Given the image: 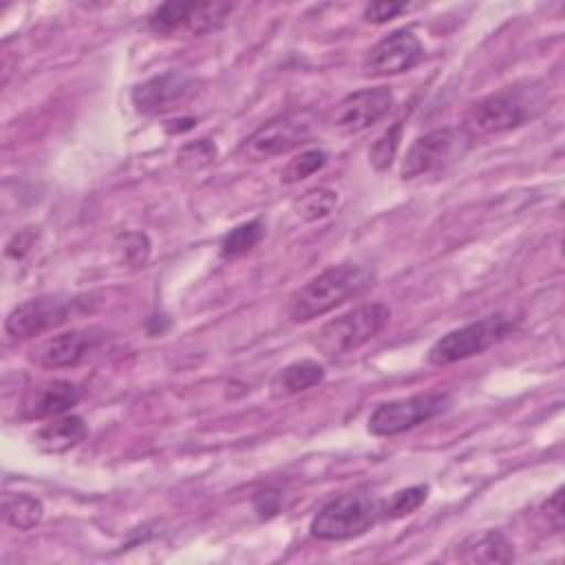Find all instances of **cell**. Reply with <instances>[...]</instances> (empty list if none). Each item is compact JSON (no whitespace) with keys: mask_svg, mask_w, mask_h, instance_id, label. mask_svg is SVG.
<instances>
[{"mask_svg":"<svg viewBox=\"0 0 565 565\" xmlns=\"http://www.w3.org/2000/svg\"><path fill=\"white\" fill-rule=\"evenodd\" d=\"M373 285V271L364 265L344 263L333 265L313 276L302 285L289 302V318L294 322H305L322 316L353 296H360Z\"/></svg>","mask_w":565,"mask_h":565,"instance_id":"1","label":"cell"},{"mask_svg":"<svg viewBox=\"0 0 565 565\" xmlns=\"http://www.w3.org/2000/svg\"><path fill=\"white\" fill-rule=\"evenodd\" d=\"M541 108L543 99L536 88L508 86L472 104L470 110L466 113L463 130L470 135V139L499 135L523 126Z\"/></svg>","mask_w":565,"mask_h":565,"instance_id":"2","label":"cell"},{"mask_svg":"<svg viewBox=\"0 0 565 565\" xmlns=\"http://www.w3.org/2000/svg\"><path fill=\"white\" fill-rule=\"evenodd\" d=\"M388 320H391V309L386 305L382 302L360 305L324 322L316 331L311 342L322 355L338 358L371 342L386 327Z\"/></svg>","mask_w":565,"mask_h":565,"instance_id":"3","label":"cell"},{"mask_svg":"<svg viewBox=\"0 0 565 565\" xmlns=\"http://www.w3.org/2000/svg\"><path fill=\"white\" fill-rule=\"evenodd\" d=\"M382 501L364 492H347L327 501L311 519V536L318 541H344L364 534L382 519Z\"/></svg>","mask_w":565,"mask_h":565,"instance_id":"4","label":"cell"},{"mask_svg":"<svg viewBox=\"0 0 565 565\" xmlns=\"http://www.w3.org/2000/svg\"><path fill=\"white\" fill-rule=\"evenodd\" d=\"M313 128L316 115L311 110H287L256 128L247 139H243V143L238 146V154L245 161H263L285 154L311 139Z\"/></svg>","mask_w":565,"mask_h":565,"instance_id":"5","label":"cell"},{"mask_svg":"<svg viewBox=\"0 0 565 565\" xmlns=\"http://www.w3.org/2000/svg\"><path fill=\"white\" fill-rule=\"evenodd\" d=\"M514 331V320L501 313L486 316L470 324L441 335L428 351V362L435 366H446L459 360H468L505 340Z\"/></svg>","mask_w":565,"mask_h":565,"instance_id":"6","label":"cell"},{"mask_svg":"<svg viewBox=\"0 0 565 565\" xmlns=\"http://www.w3.org/2000/svg\"><path fill=\"white\" fill-rule=\"evenodd\" d=\"M470 141L472 139L463 128H437L417 137L402 161V179H417L446 170L463 157Z\"/></svg>","mask_w":565,"mask_h":565,"instance_id":"7","label":"cell"},{"mask_svg":"<svg viewBox=\"0 0 565 565\" xmlns=\"http://www.w3.org/2000/svg\"><path fill=\"white\" fill-rule=\"evenodd\" d=\"M232 9L230 2H166L150 13L148 26L157 35H205L221 29Z\"/></svg>","mask_w":565,"mask_h":565,"instance_id":"8","label":"cell"},{"mask_svg":"<svg viewBox=\"0 0 565 565\" xmlns=\"http://www.w3.org/2000/svg\"><path fill=\"white\" fill-rule=\"evenodd\" d=\"M448 406L450 397L446 393H419L413 397L391 399L369 415V433L375 437H393L437 417Z\"/></svg>","mask_w":565,"mask_h":565,"instance_id":"9","label":"cell"},{"mask_svg":"<svg viewBox=\"0 0 565 565\" xmlns=\"http://www.w3.org/2000/svg\"><path fill=\"white\" fill-rule=\"evenodd\" d=\"M395 97L388 86L355 90L342 97L329 113V126L340 135H355L388 115Z\"/></svg>","mask_w":565,"mask_h":565,"instance_id":"10","label":"cell"},{"mask_svg":"<svg viewBox=\"0 0 565 565\" xmlns=\"http://www.w3.org/2000/svg\"><path fill=\"white\" fill-rule=\"evenodd\" d=\"M424 57V46L411 29H397L369 49L362 62L364 75L388 77L415 68Z\"/></svg>","mask_w":565,"mask_h":565,"instance_id":"11","label":"cell"},{"mask_svg":"<svg viewBox=\"0 0 565 565\" xmlns=\"http://www.w3.org/2000/svg\"><path fill=\"white\" fill-rule=\"evenodd\" d=\"M77 300H62V298H33L11 309L4 320V331L11 338L26 340L33 335H42L60 324H64L73 316V307Z\"/></svg>","mask_w":565,"mask_h":565,"instance_id":"12","label":"cell"},{"mask_svg":"<svg viewBox=\"0 0 565 565\" xmlns=\"http://www.w3.org/2000/svg\"><path fill=\"white\" fill-rule=\"evenodd\" d=\"M99 340L102 335L95 329H71L35 344L29 360L40 369L75 366L99 344Z\"/></svg>","mask_w":565,"mask_h":565,"instance_id":"13","label":"cell"},{"mask_svg":"<svg viewBox=\"0 0 565 565\" xmlns=\"http://www.w3.org/2000/svg\"><path fill=\"white\" fill-rule=\"evenodd\" d=\"M194 90V77L183 71H166L132 88V104L139 113L157 115L174 108Z\"/></svg>","mask_w":565,"mask_h":565,"instance_id":"14","label":"cell"},{"mask_svg":"<svg viewBox=\"0 0 565 565\" xmlns=\"http://www.w3.org/2000/svg\"><path fill=\"white\" fill-rule=\"evenodd\" d=\"M79 388L68 380H53L40 384L29 399L24 402V417L29 419H44V417H60L68 408L79 402Z\"/></svg>","mask_w":565,"mask_h":565,"instance_id":"15","label":"cell"},{"mask_svg":"<svg viewBox=\"0 0 565 565\" xmlns=\"http://www.w3.org/2000/svg\"><path fill=\"white\" fill-rule=\"evenodd\" d=\"M84 437H86V424L82 417L60 415V417H53L49 424H44L35 433L33 444L42 452L60 455L75 448Z\"/></svg>","mask_w":565,"mask_h":565,"instance_id":"16","label":"cell"},{"mask_svg":"<svg viewBox=\"0 0 565 565\" xmlns=\"http://www.w3.org/2000/svg\"><path fill=\"white\" fill-rule=\"evenodd\" d=\"M324 380V369L316 360H298L280 369L271 377V395L274 397H291L318 386Z\"/></svg>","mask_w":565,"mask_h":565,"instance_id":"17","label":"cell"},{"mask_svg":"<svg viewBox=\"0 0 565 565\" xmlns=\"http://www.w3.org/2000/svg\"><path fill=\"white\" fill-rule=\"evenodd\" d=\"M459 561L463 563H510L514 561V545L501 530H486L470 536L461 545Z\"/></svg>","mask_w":565,"mask_h":565,"instance_id":"18","label":"cell"},{"mask_svg":"<svg viewBox=\"0 0 565 565\" xmlns=\"http://www.w3.org/2000/svg\"><path fill=\"white\" fill-rule=\"evenodd\" d=\"M44 505L38 497L26 492H7L2 497V516L15 530H31L40 523Z\"/></svg>","mask_w":565,"mask_h":565,"instance_id":"19","label":"cell"},{"mask_svg":"<svg viewBox=\"0 0 565 565\" xmlns=\"http://www.w3.org/2000/svg\"><path fill=\"white\" fill-rule=\"evenodd\" d=\"M263 236H265L263 221L254 218V221L241 223V225H236L234 230H230L223 236V241H221V256L223 258H238V256L252 252L260 243Z\"/></svg>","mask_w":565,"mask_h":565,"instance_id":"20","label":"cell"},{"mask_svg":"<svg viewBox=\"0 0 565 565\" xmlns=\"http://www.w3.org/2000/svg\"><path fill=\"white\" fill-rule=\"evenodd\" d=\"M338 203V194L329 188H316L309 190L305 194H300L294 201V212L302 218V221H318L324 218Z\"/></svg>","mask_w":565,"mask_h":565,"instance_id":"21","label":"cell"},{"mask_svg":"<svg viewBox=\"0 0 565 565\" xmlns=\"http://www.w3.org/2000/svg\"><path fill=\"white\" fill-rule=\"evenodd\" d=\"M428 497V486L426 483H417L404 490H397L395 494H391L386 501H382V516L384 519H399L406 516L411 512H415Z\"/></svg>","mask_w":565,"mask_h":565,"instance_id":"22","label":"cell"},{"mask_svg":"<svg viewBox=\"0 0 565 565\" xmlns=\"http://www.w3.org/2000/svg\"><path fill=\"white\" fill-rule=\"evenodd\" d=\"M324 163H327V152L324 150H318V148L302 150L300 154L289 159V163L282 168L280 181L287 183V185L298 183V181L311 177L313 172H318Z\"/></svg>","mask_w":565,"mask_h":565,"instance_id":"23","label":"cell"},{"mask_svg":"<svg viewBox=\"0 0 565 565\" xmlns=\"http://www.w3.org/2000/svg\"><path fill=\"white\" fill-rule=\"evenodd\" d=\"M402 121H395L391 128H386L371 146L369 150V161L375 170H386L395 154H397V148H399V141H402Z\"/></svg>","mask_w":565,"mask_h":565,"instance_id":"24","label":"cell"},{"mask_svg":"<svg viewBox=\"0 0 565 565\" xmlns=\"http://www.w3.org/2000/svg\"><path fill=\"white\" fill-rule=\"evenodd\" d=\"M119 252H121V260L128 267L139 269V267H143L148 263L150 241L141 232H128V234L119 236Z\"/></svg>","mask_w":565,"mask_h":565,"instance_id":"25","label":"cell"},{"mask_svg":"<svg viewBox=\"0 0 565 565\" xmlns=\"http://www.w3.org/2000/svg\"><path fill=\"white\" fill-rule=\"evenodd\" d=\"M214 154H216L214 143L207 141V139H199V141L188 143V146L181 148L179 166H183L188 170H196V168H203L210 161H214Z\"/></svg>","mask_w":565,"mask_h":565,"instance_id":"26","label":"cell"},{"mask_svg":"<svg viewBox=\"0 0 565 565\" xmlns=\"http://www.w3.org/2000/svg\"><path fill=\"white\" fill-rule=\"evenodd\" d=\"M402 11H406L404 2H371L364 7V20L382 24V22L393 20Z\"/></svg>","mask_w":565,"mask_h":565,"instance_id":"27","label":"cell"},{"mask_svg":"<svg viewBox=\"0 0 565 565\" xmlns=\"http://www.w3.org/2000/svg\"><path fill=\"white\" fill-rule=\"evenodd\" d=\"M280 508V492L274 488H265L260 492H256L254 497V510L258 512L260 519H269L278 512Z\"/></svg>","mask_w":565,"mask_h":565,"instance_id":"28","label":"cell"},{"mask_svg":"<svg viewBox=\"0 0 565 565\" xmlns=\"http://www.w3.org/2000/svg\"><path fill=\"white\" fill-rule=\"evenodd\" d=\"M33 241H35V232H31V230H24V232L15 234V236L9 241V245H7V256L22 258V256L31 249Z\"/></svg>","mask_w":565,"mask_h":565,"instance_id":"29","label":"cell"},{"mask_svg":"<svg viewBox=\"0 0 565 565\" xmlns=\"http://www.w3.org/2000/svg\"><path fill=\"white\" fill-rule=\"evenodd\" d=\"M543 512L547 514V519L554 523V527H563V488H558L545 503H543Z\"/></svg>","mask_w":565,"mask_h":565,"instance_id":"30","label":"cell"}]
</instances>
